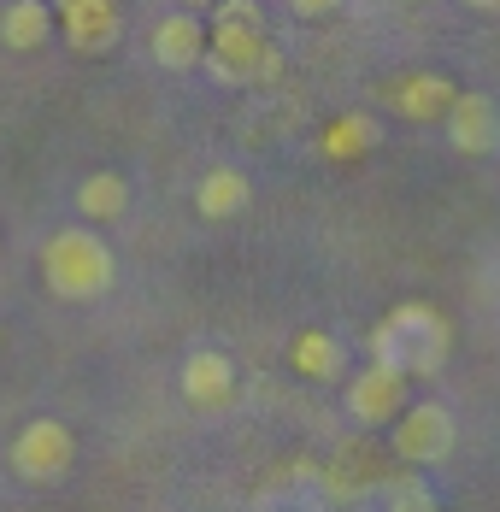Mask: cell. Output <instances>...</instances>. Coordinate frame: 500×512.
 <instances>
[{
	"label": "cell",
	"mask_w": 500,
	"mask_h": 512,
	"mask_svg": "<svg viewBox=\"0 0 500 512\" xmlns=\"http://www.w3.org/2000/svg\"><path fill=\"white\" fill-rule=\"evenodd\" d=\"M448 348H453V330L430 301H400V307L371 330V359L406 371L412 383H418V377H436V371L448 365Z\"/></svg>",
	"instance_id": "2"
},
{
	"label": "cell",
	"mask_w": 500,
	"mask_h": 512,
	"mask_svg": "<svg viewBox=\"0 0 500 512\" xmlns=\"http://www.w3.org/2000/svg\"><path fill=\"white\" fill-rule=\"evenodd\" d=\"M342 6H348V0H289V12H295V18H336Z\"/></svg>",
	"instance_id": "19"
},
{
	"label": "cell",
	"mask_w": 500,
	"mask_h": 512,
	"mask_svg": "<svg viewBox=\"0 0 500 512\" xmlns=\"http://www.w3.org/2000/svg\"><path fill=\"white\" fill-rule=\"evenodd\" d=\"M212 24H253V30H265V12H259V0H218Z\"/></svg>",
	"instance_id": "17"
},
{
	"label": "cell",
	"mask_w": 500,
	"mask_h": 512,
	"mask_svg": "<svg viewBox=\"0 0 500 512\" xmlns=\"http://www.w3.org/2000/svg\"><path fill=\"white\" fill-rule=\"evenodd\" d=\"M53 18H59L65 42L77 53H112L118 36H124L118 0H53Z\"/></svg>",
	"instance_id": "8"
},
{
	"label": "cell",
	"mask_w": 500,
	"mask_h": 512,
	"mask_svg": "<svg viewBox=\"0 0 500 512\" xmlns=\"http://www.w3.org/2000/svg\"><path fill=\"white\" fill-rule=\"evenodd\" d=\"M177 6H189V12H212L218 0H177Z\"/></svg>",
	"instance_id": "20"
},
{
	"label": "cell",
	"mask_w": 500,
	"mask_h": 512,
	"mask_svg": "<svg viewBox=\"0 0 500 512\" xmlns=\"http://www.w3.org/2000/svg\"><path fill=\"white\" fill-rule=\"evenodd\" d=\"M289 365L306 383H336V377H348V348L330 330H300L295 348H289Z\"/></svg>",
	"instance_id": "13"
},
{
	"label": "cell",
	"mask_w": 500,
	"mask_h": 512,
	"mask_svg": "<svg viewBox=\"0 0 500 512\" xmlns=\"http://www.w3.org/2000/svg\"><path fill=\"white\" fill-rule=\"evenodd\" d=\"M453 95H459V83L442 77V71H406V77L389 83V106H395L406 124H442Z\"/></svg>",
	"instance_id": "10"
},
{
	"label": "cell",
	"mask_w": 500,
	"mask_h": 512,
	"mask_svg": "<svg viewBox=\"0 0 500 512\" xmlns=\"http://www.w3.org/2000/svg\"><path fill=\"white\" fill-rule=\"evenodd\" d=\"M342 130H348V136H330V142H324L330 154H353V148H365V142H377V130H371V124H359V118H348Z\"/></svg>",
	"instance_id": "18"
},
{
	"label": "cell",
	"mask_w": 500,
	"mask_h": 512,
	"mask_svg": "<svg viewBox=\"0 0 500 512\" xmlns=\"http://www.w3.org/2000/svg\"><path fill=\"white\" fill-rule=\"evenodd\" d=\"M42 283H48L59 301H100L112 283H118V259L106 248V236L89 224H65L42 242Z\"/></svg>",
	"instance_id": "1"
},
{
	"label": "cell",
	"mask_w": 500,
	"mask_h": 512,
	"mask_svg": "<svg viewBox=\"0 0 500 512\" xmlns=\"http://www.w3.org/2000/svg\"><path fill=\"white\" fill-rule=\"evenodd\" d=\"M465 6H477V12H500V0H465Z\"/></svg>",
	"instance_id": "21"
},
{
	"label": "cell",
	"mask_w": 500,
	"mask_h": 512,
	"mask_svg": "<svg viewBox=\"0 0 500 512\" xmlns=\"http://www.w3.org/2000/svg\"><path fill=\"white\" fill-rule=\"evenodd\" d=\"M177 395L200 412H224L236 401V359L218 354V348H195L177 365Z\"/></svg>",
	"instance_id": "7"
},
{
	"label": "cell",
	"mask_w": 500,
	"mask_h": 512,
	"mask_svg": "<svg viewBox=\"0 0 500 512\" xmlns=\"http://www.w3.org/2000/svg\"><path fill=\"white\" fill-rule=\"evenodd\" d=\"M453 442H459V430H453V412L442 401H406L400 418L389 424V454L400 465H418V471L442 465L453 454Z\"/></svg>",
	"instance_id": "4"
},
{
	"label": "cell",
	"mask_w": 500,
	"mask_h": 512,
	"mask_svg": "<svg viewBox=\"0 0 500 512\" xmlns=\"http://www.w3.org/2000/svg\"><path fill=\"white\" fill-rule=\"evenodd\" d=\"M77 212H83V224H118L130 212V177H118V171L83 177L77 183Z\"/></svg>",
	"instance_id": "15"
},
{
	"label": "cell",
	"mask_w": 500,
	"mask_h": 512,
	"mask_svg": "<svg viewBox=\"0 0 500 512\" xmlns=\"http://www.w3.org/2000/svg\"><path fill=\"white\" fill-rule=\"evenodd\" d=\"M412 401V377L395 371V365H383V359H371L365 371H353L348 377V395H342V407L359 430H383V424H395L400 407Z\"/></svg>",
	"instance_id": "6"
},
{
	"label": "cell",
	"mask_w": 500,
	"mask_h": 512,
	"mask_svg": "<svg viewBox=\"0 0 500 512\" xmlns=\"http://www.w3.org/2000/svg\"><path fill=\"white\" fill-rule=\"evenodd\" d=\"M53 30H59V18H53L48 0H6V6H0V42L12 53L42 48Z\"/></svg>",
	"instance_id": "14"
},
{
	"label": "cell",
	"mask_w": 500,
	"mask_h": 512,
	"mask_svg": "<svg viewBox=\"0 0 500 512\" xmlns=\"http://www.w3.org/2000/svg\"><path fill=\"white\" fill-rule=\"evenodd\" d=\"M383 512H442V495L418 465H400L395 477H383Z\"/></svg>",
	"instance_id": "16"
},
{
	"label": "cell",
	"mask_w": 500,
	"mask_h": 512,
	"mask_svg": "<svg viewBox=\"0 0 500 512\" xmlns=\"http://www.w3.org/2000/svg\"><path fill=\"white\" fill-rule=\"evenodd\" d=\"M153 59L165 71H200V59H206V24H200V12H189V6L165 12L153 24Z\"/></svg>",
	"instance_id": "11"
},
{
	"label": "cell",
	"mask_w": 500,
	"mask_h": 512,
	"mask_svg": "<svg viewBox=\"0 0 500 512\" xmlns=\"http://www.w3.org/2000/svg\"><path fill=\"white\" fill-rule=\"evenodd\" d=\"M224 89H248V83H271L283 77V53L271 48L265 30L253 24H212L206 30V59H200Z\"/></svg>",
	"instance_id": "3"
},
{
	"label": "cell",
	"mask_w": 500,
	"mask_h": 512,
	"mask_svg": "<svg viewBox=\"0 0 500 512\" xmlns=\"http://www.w3.org/2000/svg\"><path fill=\"white\" fill-rule=\"evenodd\" d=\"M71 465H77V436H71L65 418H30V424L12 436V471H18L24 483H36V489L65 483Z\"/></svg>",
	"instance_id": "5"
},
{
	"label": "cell",
	"mask_w": 500,
	"mask_h": 512,
	"mask_svg": "<svg viewBox=\"0 0 500 512\" xmlns=\"http://www.w3.org/2000/svg\"><path fill=\"white\" fill-rule=\"evenodd\" d=\"M248 201H253V177L242 171V165H212V171L195 183V212L212 218V224L248 212Z\"/></svg>",
	"instance_id": "12"
},
{
	"label": "cell",
	"mask_w": 500,
	"mask_h": 512,
	"mask_svg": "<svg viewBox=\"0 0 500 512\" xmlns=\"http://www.w3.org/2000/svg\"><path fill=\"white\" fill-rule=\"evenodd\" d=\"M442 130H448V148L453 154H495L500 148V106L489 95H477V89H459L448 106V118H442Z\"/></svg>",
	"instance_id": "9"
}]
</instances>
